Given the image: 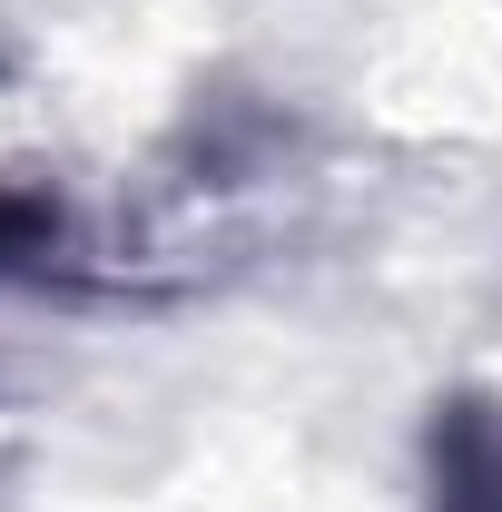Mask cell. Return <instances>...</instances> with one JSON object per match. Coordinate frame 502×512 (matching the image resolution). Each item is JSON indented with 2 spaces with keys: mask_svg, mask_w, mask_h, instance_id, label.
I'll list each match as a JSON object with an SVG mask.
<instances>
[{
  "mask_svg": "<svg viewBox=\"0 0 502 512\" xmlns=\"http://www.w3.org/2000/svg\"><path fill=\"white\" fill-rule=\"evenodd\" d=\"M434 512H502V414L453 404L434 424Z\"/></svg>",
  "mask_w": 502,
  "mask_h": 512,
  "instance_id": "6da1fadb",
  "label": "cell"
},
{
  "mask_svg": "<svg viewBox=\"0 0 502 512\" xmlns=\"http://www.w3.org/2000/svg\"><path fill=\"white\" fill-rule=\"evenodd\" d=\"M40 237V207H20V197H0V256H20Z\"/></svg>",
  "mask_w": 502,
  "mask_h": 512,
  "instance_id": "7a4b0ae2",
  "label": "cell"
}]
</instances>
